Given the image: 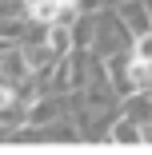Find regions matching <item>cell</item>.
Wrapping results in <instances>:
<instances>
[{"mask_svg":"<svg viewBox=\"0 0 152 155\" xmlns=\"http://www.w3.org/2000/svg\"><path fill=\"white\" fill-rule=\"evenodd\" d=\"M72 4H76V0H32V4H28V16L40 20V24H56Z\"/></svg>","mask_w":152,"mask_h":155,"instance_id":"1","label":"cell"},{"mask_svg":"<svg viewBox=\"0 0 152 155\" xmlns=\"http://www.w3.org/2000/svg\"><path fill=\"white\" fill-rule=\"evenodd\" d=\"M136 60H140V64H152V36L136 40Z\"/></svg>","mask_w":152,"mask_h":155,"instance_id":"2","label":"cell"},{"mask_svg":"<svg viewBox=\"0 0 152 155\" xmlns=\"http://www.w3.org/2000/svg\"><path fill=\"white\" fill-rule=\"evenodd\" d=\"M4 104H8V91H0V107H4Z\"/></svg>","mask_w":152,"mask_h":155,"instance_id":"3","label":"cell"}]
</instances>
